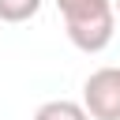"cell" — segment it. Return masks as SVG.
Returning a JSON list of instances; mask_svg holds the SVG:
<instances>
[{"label": "cell", "instance_id": "obj_1", "mask_svg": "<svg viewBox=\"0 0 120 120\" xmlns=\"http://www.w3.org/2000/svg\"><path fill=\"white\" fill-rule=\"evenodd\" d=\"M60 15H64V30L68 41L82 52H101L112 41L116 30V11L112 0H56Z\"/></svg>", "mask_w": 120, "mask_h": 120}, {"label": "cell", "instance_id": "obj_3", "mask_svg": "<svg viewBox=\"0 0 120 120\" xmlns=\"http://www.w3.org/2000/svg\"><path fill=\"white\" fill-rule=\"evenodd\" d=\"M34 120H90V116H86V109H82L79 101L56 98V101H45V105H38Z\"/></svg>", "mask_w": 120, "mask_h": 120}, {"label": "cell", "instance_id": "obj_4", "mask_svg": "<svg viewBox=\"0 0 120 120\" xmlns=\"http://www.w3.org/2000/svg\"><path fill=\"white\" fill-rule=\"evenodd\" d=\"M41 11V0H0V22H30Z\"/></svg>", "mask_w": 120, "mask_h": 120}, {"label": "cell", "instance_id": "obj_2", "mask_svg": "<svg viewBox=\"0 0 120 120\" xmlns=\"http://www.w3.org/2000/svg\"><path fill=\"white\" fill-rule=\"evenodd\" d=\"M90 120H120V68H98L82 82V101Z\"/></svg>", "mask_w": 120, "mask_h": 120}, {"label": "cell", "instance_id": "obj_5", "mask_svg": "<svg viewBox=\"0 0 120 120\" xmlns=\"http://www.w3.org/2000/svg\"><path fill=\"white\" fill-rule=\"evenodd\" d=\"M112 11H116V15H120V0H112Z\"/></svg>", "mask_w": 120, "mask_h": 120}]
</instances>
